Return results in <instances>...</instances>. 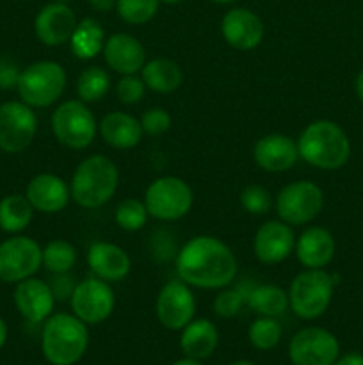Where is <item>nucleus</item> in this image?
Returning <instances> with one entry per match:
<instances>
[{
    "mask_svg": "<svg viewBox=\"0 0 363 365\" xmlns=\"http://www.w3.org/2000/svg\"><path fill=\"white\" fill-rule=\"evenodd\" d=\"M89 6L98 13H109L116 7V0H89Z\"/></svg>",
    "mask_w": 363,
    "mask_h": 365,
    "instance_id": "37998d69",
    "label": "nucleus"
},
{
    "mask_svg": "<svg viewBox=\"0 0 363 365\" xmlns=\"http://www.w3.org/2000/svg\"><path fill=\"white\" fill-rule=\"evenodd\" d=\"M253 159L269 173L288 171L299 159L298 143L285 134H267L256 141Z\"/></svg>",
    "mask_w": 363,
    "mask_h": 365,
    "instance_id": "6ab92c4d",
    "label": "nucleus"
},
{
    "mask_svg": "<svg viewBox=\"0 0 363 365\" xmlns=\"http://www.w3.org/2000/svg\"><path fill=\"white\" fill-rule=\"evenodd\" d=\"M160 0H116L117 16L130 25H142L153 20Z\"/></svg>",
    "mask_w": 363,
    "mask_h": 365,
    "instance_id": "473e14b6",
    "label": "nucleus"
},
{
    "mask_svg": "<svg viewBox=\"0 0 363 365\" xmlns=\"http://www.w3.org/2000/svg\"><path fill=\"white\" fill-rule=\"evenodd\" d=\"M21 70L9 57H0V89H13L18 86Z\"/></svg>",
    "mask_w": 363,
    "mask_h": 365,
    "instance_id": "ea45409f",
    "label": "nucleus"
},
{
    "mask_svg": "<svg viewBox=\"0 0 363 365\" xmlns=\"http://www.w3.org/2000/svg\"><path fill=\"white\" fill-rule=\"evenodd\" d=\"M53 2H59V4H70L71 0H53Z\"/></svg>",
    "mask_w": 363,
    "mask_h": 365,
    "instance_id": "3c124183",
    "label": "nucleus"
},
{
    "mask_svg": "<svg viewBox=\"0 0 363 365\" xmlns=\"http://www.w3.org/2000/svg\"><path fill=\"white\" fill-rule=\"evenodd\" d=\"M249 289H223L214 299V312L223 319L235 317L246 305V296Z\"/></svg>",
    "mask_w": 363,
    "mask_h": 365,
    "instance_id": "f704fd0d",
    "label": "nucleus"
},
{
    "mask_svg": "<svg viewBox=\"0 0 363 365\" xmlns=\"http://www.w3.org/2000/svg\"><path fill=\"white\" fill-rule=\"evenodd\" d=\"M253 250L262 264H280L295 250V235L285 221H267L256 230Z\"/></svg>",
    "mask_w": 363,
    "mask_h": 365,
    "instance_id": "f3484780",
    "label": "nucleus"
},
{
    "mask_svg": "<svg viewBox=\"0 0 363 365\" xmlns=\"http://www.w3.org/2000/svg\"><path fill=\"white\" fill-rule=\"evenodd\" d=\"M142 132L148 135H162L164 132L169 130L171 127V116L167 110L160 109V107H153L148 109L141 118Z\"/></svg>",
    "mask_w": 363,
    "mask_h": 365,
    "instance_id": "4c0bfd02",
    "label": "nucleus"
},
{
    "mask_svg": "<svg viewBox=\"0 0 363 365\" xmlns=\"http://www.w3.org/2000/svg\"><path fill=\"white\" fill-rule=\"evenodd\" d=\"M109 89L110 77L102 66H88L77 78V95L82 102H98Z\"/></svg>",
    "mask_w": 363,
    "mask_h": 365,
    "instance_id": "c756f323",
    "label": "nucleus"
},
{
    "mask_svg": "<svg viewBox=\"0 0 363 365\" xmlns=\"http://www.w3.org/2000/svg\"><path fill=\"white\" fill-rule=\"evenodd\" d=\"M212 2H216V4H233V2H237V0H212Z\"/></svg>",
    "mask_w": 363,
    "mask_h": 365,
    "instance_id": "8fccbe9b",
    "label": "nucleus"
},
{
    "mask_svg": "<svg viewBox=\"0 0 363 365\" xmlns=\"http://www.w3.org/2000/svg\"><path fill=\"white\" fill-rule=\"evenodd\" d=\"M32 209L25 195H7L0 200V228L7 234H20L31 225Z\"/></svg>",
    "mask_w": 363,
    "mask_h": 365,
    "instance_id": "c85d7f7f",
    "label": "nucleus"
},
{
    "mask_svg": "<svg viewBox=\"0 0 363 365\" xmlns=\"http://www.w3.org/2000/svg\"><path fill=\"white\" fill-rule=\"evenodd\" d=\"M50 289H52L53 296H56V302L57 299H68L71 298L73 294L75 287V278L71 277L70 273H60V274H53V278L50 280Z\"/></svg>",
    "mask_w": 363,
    "mask_h": 365,
    "instance_id": "a19ab883",
    "label": "nucleus"
},
{
    "mask_svg": "<svg viewBox=\"0 0 363 365\" xmlns=\"http://www.w3.org/2000/svg\"><path fill=\"white\" fill-rule=\"evenodd\" d=\"M141 78L148 89L167 95L180 88L184 82V73L174 61L157 57V59L144 63L141 70Z\"/></svg>",
    "mask_w": 363,
    "mask_h": 365,
    "instance_id": "a878e982",
    "label": "nucleus"
},
{
    "mask_svg": "<svg viewBox=\"0 0 363 365\" xmlns=\"http://www.w3.org/2000/svg\"><path fill=\"white\" fill-rule=\"evenodd\" d=\"M162 4H167V6H177V4H180L182 0H160Z\"/></svg>",
    "mask_w": 363,
    "mask_h": 365,
    "instance_id": "de8ad7c7",
    "label": "nucleus"
},
{
    "mask_svg": "<svg viewBox=\"0 0 363 365\" xmlns=\"http://www.w3.org/2000/svg\"><path fill=\"white\" fill-rule=\"evenodd\" d=\"M354 89H356V95H358V98L362 100V102H363V70L359 71L358 77H356Z\"/></svg>",
    "mask_w": 363,
    "mask_h": 365,
    "instance_id": "c03bdc74",
    "label": "nucleus"
},
{
    "mask_svg": "<svg viewBox=\"0 0 363 365\" xmlns=\"http://www.w3.org/2000/svg\"><path fill=\"white\" fill-rule=\"evenodd\" d=\"M230 365H255V364L248 362V360H237V362H231Z\"/></svg>",
    "mask_w": 363,
    "mask_h": 365,
    "instance_id": "09e8293b",
    "label": "nucleus"
},
{
    "mask_svg": "<svg viewBox=\"0 0 363 365\" xmlns=\"http://www.w3.org/2000/svg\"><path fill=\"white\" fill-rule=\"evenodd\" d=\"M88 266L96 278L120 282L130 273V257L121 246L107 241L93 242L88 252Z\"/></svg>",
    "mask_w": 363,
    "mask_h": 365,
    "instance_id": "4be33fe9",
    "label": "nucleus"
},
{
    "mask_svg": "<svg viewBox=\"0 0 363 365\" xmlns=\"http://www.w3.org/2000/svg\"><path fill=\"white\" fill-rule=\"evenodd\" d=\"M75 264H77V250L71 242L56 239L43 248V266L50 273H70Z\"/></svg>",
    "mask_w": 363,
    "mask_h": 365,
    "instance_id": "7c9ffc66",
    "label": "nucleus"
},
{
    "mask_svg": "<svg viewBox=\"0 0 363 365\" xmlns=\"http://www.w3.org/2000/svg\"><path fill=\"white\" fill-rule=\"evenodd\" d=\"M43 266V248L31 237L14 235L0 242V282L18 284Z\"/></svg>",
    "mask_w": 363,
    "mask_h": 365,
    "instance_id": "9d476101",
    "label": "nucleus"
},
{
    "mask_svg": "<svg viewBox=\"0 0 363 365\" xmlns=\"http://www.w3.org/2000/svg\"><path fill=\"white\" fill-rule=\"evenodd\" d=\"M18 95L32 109H43L56 103L66 89V71L56 61H38L21 70Z\"/></svg>",
    "mask_w": 363,
    "mask_h": 365,
    "instance_id": "423d86ee",
    "label": "nucleus"
},
{
    "mask_svg": "<svg viewBox=\"0 0 363 365\" xmlns=\"http://www.w3.org/2000/svg\"><path fill=\"white\" fill-rule=\"evenodd\" d=\"M337 284V274H330L324 269L302 271L292 280L288 289V307L301 319H317L330 307Z\"/></svg>",
    "mask_w": 363,
    "mask_h": 365,
    "instance_id": "39448f33",
    "label": "nucleus"
},
{
    "mask_svg": "<svg viewBox=\"0 0 363 365\" xmlns=\"http://www.w3.org/2000/svg\"><path fill=\"white\" fill-rule=\"evenodd\" d=\"M241 205L246 212L255 214V216H262V214L269 212L270 205H273V198L270 192L262 185L251 184L248 187L242 189L241 192Z\"/></svg>",
    "mask_w": 363,
    "mask_h": 365,
    "instance_id": "c9c22d12",
    "label": "nucleus"
},
{
    "mask_svg": "<svg viewBox=\"0 0 363 365\" xmlns=\"http://www.w3.org/2000/svg\"><path fill=\"white\" fill-rule=\"evenodd\" d=\"M98 130L103 141L116 150L135 148L144 134L141 121L135 120L130 114L121 113V110L105 114L100 121Z\"/></svg>",
    "mask_w": 363,
    "mask_h": 365,
    "instance_id": "b1692460",
    "label": "nucleus"
},
{
    "mask_svg": "<svg viewBox=\"0 0 363 365\" xmlns=\"http://www.w3.org/2000/svg\"><path fill=\"white\" fill-rule=\"evenodd\" d=\"M38 132V118L32 107L20 100H9L0 106V150L6 153H20L34 139Z\"/></svg>",
    "mask_w": 363,
    "mask_h": 365,
    "instance_id": "f8f14e48",
    "label": "nucleus"
},
{
    "mask_svg": "<svg viewBox=\"0 0 363 365\" xmlns=\"http://www.w3.org/2000/svg\"><path fill=\"white\" fill-rule=\"evenodd\" d=\"M274 205L281 221L290 227H299L319 216L324 207V192L315 182H292L278 192Z\"/></svg>",
    "mask_w": 363,
    "mask_h": 365,
    "instance_id": "1a4fd4ad",
    "label": "nucleus"
},
{
    "mask_svg": "<svg viewBox=\"0 0 363 365\" xmlns=\"http://www.w3.org/2000/svg\"><path fill=\"white\" fill-rule=\"evenodd\" d=\"M281 334H283L281 324L274 317L260 316L249 327L248 339L253 348L260 349V351H269V349H274L280 344Z\"/></svg>",
    "mask_w": 363,
    "mask_h": 365,
    "instance_id": "2f4dec72",
    "label": "nucleus"
},
{
    "mask_svg": "<svg viewBox=\"0 0 363 365\" xmlns=\"http://www.w3.org/2000/svg\"><path fill=\"white\" fill-rule=\"evenodd\" d=\"M338 356V339L320 327L302 328L288 344V359L292 365H335Z\"/></svg>",
    "mask_w": 363,
    "mask_h": 365,
    "instance_id": "9b49d317",
    "label": "nucleus"
},
{
    "mask_svg": "<svg viewBox=\"0 0 363 365\" xmlns=\"http://www.w3.org/2000/svg\"><path fill=\"white\" fill-rule=\"evenodd\" d=\"M103 59L107 66L121 75H135L146 63V50L137 38L125 32H116L105 39Z\"/></svg>",
    "mask_w": 363,
    "mask_h": 365,
    "instance_id": "aec40b11",
    "label": "nucleus"
},
{
    "mask_svg": "<svg viewBox=\"0 0 363 365\" xmlns=\"http://www.w3.org/2000/svg\"><path fill=\"white\" fill-rule=\"evenodd\" d=\"M52 130L60 145L84 150L95 141L96 120L82 100L63 102L52 114Z\"/></svg>",
    "mask_w": 363,
    "mask_h": 365,
    "instance_id": "6e6552de",
    "label": "nucleus"
},
{
    "mask_svg": "<svg viewBox=\"0 0 363 365\" xmlns=\"http://www.w3.org/2000/svg\"><path fill=\"white\" fill-rule=\"evenodd\" d=\"M182 282L198 289H224L237 277V259L230 246L214 235L189 239L174 259Z\"/></svg>",
    "mask_w": 363,
    "mask_h": 365,
    "instance_id": "f257e3e1",
    "label": "nucleus"
},
{
    "mask_svg": "<svg viewBox=\"0 0 363 365\" xmlns=\"http://www.w3.org/2000/svg\"><path fill=\"white\" fill-rule=\"evenodd\" d=\"M246 305L263 317H278L287 312L288 292L278 285H253L246 296Z\"/></svg>",
    "mask_w": 363,
    "mask_h": 365,
    "instance_id": "cd10ccee",
    "label": "nucleus"
},
{
    "mask_svg": "<svg viewBox=\"0 0 363 365\" xmlns=\"http://www.w3.org/2000/svg\"><path fill=\"white\" fill-rule=\"evenodd\" d=\"M71 310L85 324H100L110 317L116 305L109 282L91 277L78 282L70 298Z\"/></svg>",
    "mask_w": 363,
    "mask_h": 365,
    "instance_id": "ddd939ff",
    "label": "nucleus"
},
{
    "mask_svg": "<svg viewBox=\"0 0 363 365\" xmlns=\"http://www.w3.org/2000/svg\"><path fill=\"white\" fill-rule=\"evenodd\" d=\"M298 152L305 163L324 171L340 170L351 157V141L338 123L317 120L299 134Z\"/></svg>",
    "mask_w": 363,
    "mask_h": 365,
    "instance_id": "f03ea898",
    "label": "nucleus"
},
{
    "mask_svg": "<svg viewBox=\"0 0 363 365\" xmlns=\"http://www.w3.org/2000/svg\"><path fill=\"white\" fill-rule=\"evenodd\" d=\"M78 20L68 4L50 2L38 11L34 18L36 38L46 46L70 43Z\"/></svg>",
    "mask_w": 363,
    "mask_h": 365,
    "instance_id": "dca6fc26",
    "label": "nucleus"
},
{
    "mask_svg": "<svg viewBox=\"0 0 363 365\" xmlns=\"http://www.w3.org/2000/svg\"><path fill=\"white\" fill-rule=\"evenodd\" d=\"M194 196L185 180L178 177H160L148 185L144 205L148 214L159 221H178L192 209Z\"/></svg>",
    "mask_w": 363,
    "mask_h": 365,
    "instance_id": "0eeeda50",
    "label": "nucleus"
},
{
    "mask_svg": "<svg viewBox=\"0 0 363 365\" xmlns=\"http://www.w3.org/2000/svg\"><path fill=\"white\" fill-rule=\"evenodd\" d=\"M25 196L32 209L43 214H57L66 209L70 202V187L60 177L52 173H41L31 178L25 189Z\"/></svg>",
    "mask_w": 363,
    "mask_h": 365,
    "instance_id": "412c9836",
    "label": "nucleus"
},
{
    "mask_svg": "<svg viewBox=\"0 0 363 365\" xmlns=\"http://www.w3.org/2000/svg\"><path fill=\"white\" fill-rule=\"evenodd\" d=\"M89 346V331L75 314H52L43 324L41 351L50 365H75Z\"/></svg>",
    "mask_w": 363,
    "mask_h": 365,
    "instance_id": "7ed1b4c3",
    "label": "nucleus"
},
{
    "mask_svg": "<svg viewBox=\"0 0 363 365\" xmlns=\"http://www.w3.org/2000/svg\"><path fill=\"white\" fill-rule=\"evenodd\" d=\"M103 45H105V32L100 21H96L95 18H82L70 39L73 56L82 61L95 59L100 52H103Z\"/></svg>",
    "mask_w": 363,
    "mask_h": 365,
    "instance_id": "bb28decb",
    "label": "nucleus"
},
{
    "mask_svg": "<svg viewBox=\"0 0 363 365\" xmlns=\"http://www.w3.org/2000/svg\"><path fill=\"white\" fill-rule=\"evenodd\" d=\"M13 299L20 316L34 324L45 323L52 316L56 305V296L50 285L34 277L18 282Z\"/></svg>",
    "mask_w": 363,
    "mask_h": 365,
    "instance_id": "a211bd4d",
    "label": "nucleus"
},
{
    "mask_svg": "<svg viewBox=\"0 0 363 365\" xmlns=\"http://www.w3.org/2000/svg\"><path fill=\"white\" fill-rule=\"evenodd\" d=\"M335 365H363L362 353H345V355L338 356Z\"/></svg>",
    "mask_w": 363,
    "mask_h": 365,
    "instance_id": "79ce46f5",
    "label": "nucleus"
},
{
    "mask_svg": "<svg viewBox=\"0 0 363 365\" xmlns=\"http://www.w3.org/2000/svg\"><path fill=\"white\" fill-rule=\"evenodd\" d=\"M152 255L157 260H169L173 257L177 259V242H174L173 235L169 232L159 230L155 232V235H152Z\"/></svg>",
    "mask_w": 363,
    "mask_h": 365,
    "instance_id": "58836bf2",
    "label": "nucleus"
},
{
    "mask_svg": "<svg viewBox=\"0 0 363 365\" xmlns=\"http://www.w3.org/2000/svg\"><path fill=\"white\" fill-rule=\"evenodd\" d=\"M149 214L146 209L144 202L137 198H127L117 205L116 214H114V220L120 228L127 232H137L148 221Z\"/></svg>",
    "mask_w": 363,
    "mask_h": 365,
    "instance_id": "72a5a7b5",
    "label": "nucleus"
},
{
    "mask_svg": "<svg viewBox=\"0 0 363 365\" xmlns=\"http://www.w3.org/2000/svg\"><path fill=\"white\" fill-rule=\"evenodd\" d=\"M120 182L116 164L103 155H91L75 170L70 184V195L84 209H98L114 196Z\"/></svg>",
    "mask_w": 363,
    "mask_h": 365,
    "instance_id": "20e7f679",
    "label": "nucleus"
},
{
    "mask_svg": "<svg viewBox=\"0 0 363 365\" xmlns=\"http://www.w3.org/2000/svg\"><path fill=\"white\" fill-rule=\"evenodd\" d=\"M335 237L322 227H310L295 239V255L308 269H322L335 257Z\"/></svg>",
    "mask_w": 363,
    "mask_h": 365,
    "instance_id": "5701e85b",
    "label": "nucleus"
},
{
    "mask_svg": "<svg viewBox=\"0 0 363 365\" xmlns=\"http://www.w3.org/2000/svg\"><path fill=\"white\" fill-rule=\"evenodd\" d=\"M219 344V334L212 321L209 319H192L187 327L182 330L180 348L185 356L194 360L210 359Z\"/></svg>",
    "mask_w": 363,
    "mask_h": 365,
    "instance_id": "393cba45",
    "label": "nucleus"
},
{
    "mask_svg": "<svg viewBox=\"0 0 363 365\" xmlns=\"http://www.w3.org/2000/svg\"><path fill=\"white\" fill-rule=\"evenodd\" d=\"M146 84L141 77L137 75H123L116 84V95L117 100L125 106H134V103L141 102L144 96Z\"/></svg>",
    "mask_w": 363,
    "mask_h": 365,
    "instance_id": "e433bc0d",
    "label": "nucleus"
},
{
    "mask_svg": "<svg viewBox=\"0 0 363 365\" xmlns=\"http://www.w3.org/2000/svg\"><path fill=\"white\" fill-rule=\"evenodd\" d=\"M6 341H7V324L6 321L2 319V316H0V349L4 348Z\"/></svg>",
    "mask_w": 363,
    "mask_h": 365,
    "instance_id": "a18cd8bd",
    "label": "nucleus"
},
{
    "mask_svg": "<svg viewBox=\"0 0 363 365\" xmlns=\"http://www.w3.org/2000/svg\"><path fill=\"white\" fill-rule=\"evenodd\" d=\"M221 34L231 48L248 52L262 43L265 27L262 18L251 9L233 7L221 20Z\"/></svg>",
    "mask_w": 363,
    "mask_h": 365,
    "instance_id": "2eb2a0df",
    "label": "nucleus"
},
{
    "mask_svg": "<svg viewBox=\"0 0 363 365\" xmlns=\"http://www.w3.org/2000/svg\"><path fill=\"white\" fill-rule=\"evenodd\" d=\"M155 310L164 328L184 330L196 316V298L185 282L171 280L160 289Z\"/></svg>",
    "mask_w": 363,
    "mask_h": 365,
    "instance_id": "4468645a",
    "label": "nucleus"
},
{
    "mask_svg": "<svg viewBox=\"0 0 363 365\" xmlns=\"http://www.w3.org/2000/svg\"><path fill=\"white\" fill-rule=\"evenodd\" d=\"M173 365H203L199 360H194V359H189V356H185V359L182 360H177Z\"/></svg>",
    "mask_w": 363,
    "mask_h": 365,
    "instance_id": "49530a36",
    "label": "nucleus"
}]
</instances>
